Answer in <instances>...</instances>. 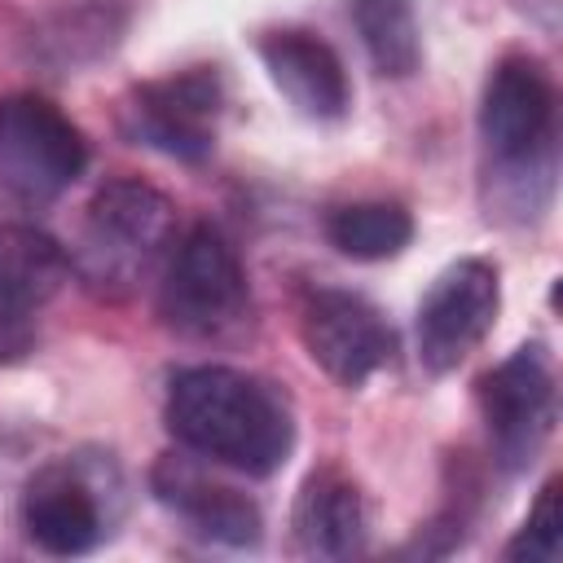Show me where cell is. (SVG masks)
Here are the masks:
<instances>
[{"mask_svg": "<svg viewBox=\"0 0 563 563\" xmlns=\"http://www.w3.org/2000/svg\"><path fill=\"white\" fill-rule=\"evenodd\" d=\"M479 136L501 180L528 189L541 211L554 189V84L528 53H510L493 66L479 101Z\"/></svg>", "mask_w": 563, "mask_h": 563, "instance_id": "7a4b0ae2", "label": "cell"}, {"mask_svg": "<svg viewBox=\"0 0 563 563\" xmlns=\"http://www.w3.org/2000/svg\"><path fill=\"white\" fill-rule=\"evenodd\" d=\"M260 57L282 97L308 119H343L347 110V75L339 53L308 31H268L260 40Z\"/></svg>", "mask_w": 563, "mask_h": 563, "instance_id": "7c38bea8", "label": "cell"}, {"mask_svg": "<svg viewBox=\"0 0 563 563\" xmlns=\"http://www.w3.org/2000/svg\"><path fill=\"white\" fill-rule=\"evenodd\" d=\"M128 22V9L114 0H88L79 9L57 13V22L40 35V53L53 57L57 66H79L119 44V31Z\"/></svg>", "mask_w": 563, "mask_h": 563, "instance_id": "e0dca14e", "label": "cell"}, {"mask_svg": "<svg viewBox=\"0 0 563 563\" xmlns=\"http://www.w3.org/2000/svg\"><path fill=\"white\" fill-rule=\"evenodd\" d=\"M479 405L497 462L506 471H528L554 431V369L545 347L541 343L515 347L479 383Z\"/></svg>", "mask_w": 563, "mask_h": 563, "instance_id": "8992f818", "label": "cell"}, {"mask_svg": "<svg viewBox=\"0 0 563 563\" xmlns=\"http://www.w3.org/2000/svg\"><path fill=\"white\" fill-rule=\"evenodd\" d=\"M150 488H154V497H158L167 510H176L202 541L246 550V545H255L260 532H264L260 506H255L246 493L207 479L189 457H176V453L158 457V466H154V475H150Z\"/></svg>", "mask_w": 563, "mask_h": 563, "instance_id": "8fae6325", "label": "cell"}, {"mask_svg": "<svg viewBox=\"0 0 563 563\" xmlns=\"http://www.w3.org/2000/svg\"><path fill=\"white\" fill-rule=\"evenodd\" d=\"M325 238L347 260H391L413 238V216L396 202H347L325 216Z\"/></svg>", "mask_w": 563, "mask_h": 563, "instance_id": "9a60e30c", "label": "cell"}, {"mask_svg": "<svg viewBox=\"0 0 563 563\" xmlns=\"http://www.w3.org/2000/svg\"><path fill=\"white\" fill-rule=\"evenodd\" d=\"M559 479H545L537 493V506L528 510L523 528L506 545V559H528V563H559L563 554V510H559Z\"/></svg>", "mask_w": 563, "mask_h": 563, "instance_id": "ac0fdd59", "label": "cell"}, {"mask_svg": "<svg viewBox=\"0 0 563 563\" xmlns=\"http://www.w3.org/2000/svg\"><path fill=\"white\" fill-rule=\"evenodd\" d=\"M251 308L246 273L229 238L211 224H194L167 260L158 286V317L189 339H220L242 325Z\"/></svg>", "mask_w": 563, "mask_h": 563, "instance_id": "277c9868", "label": "cell"}, {"mask_svg": "<svg viewBox=\"0 0 563 563\" xmlns=\"http://www.w3.org/2000/svg\"><path fill=\"white\" fill-rule=\"evenodd\" d=\"M224 106V84L211 66L180 70L132 88L123 106V128L136 145L163 150L180 163H198L216 145V114Z\"/></svg>", "mask_w": 563, "mask_h": 563, "instance_id": "ba28073f", "label": "cell"}, {"mask_svg": "<svg viewBox=\"0 0 563 563\" xmlns=\"http://www.w3.org/2000/svg\"><path fill=\"white\" fill-rule=\"evenodd\" d=\"M88 167L84 132L44 97L18 92L0 101V185L26 202H53Z\"/></svg>", "mask_w": 563, "mask_h": 563, "instance_id": "5b68a950", "label": "cell"}, {"mask_svg": "<svg viewBox=\"0 0 563 563\" xmlns=\"http://www.w3.org/2000/svg\"><path fill=\"white\" fill-rule=\"evenodd\" d=\"M110 462L88 457H62L40 466L22 488V528L44 554H88L110 528L101 515V479L110 475Z\"/></svg>", "mask_w": 563, "mask_h": 563, "instance_id": "30bf717a", "label": "cell"}, {"mask_svg": "<svg viewBox=\"0 0 563 563\" xmlns=\"http://www.w3.org/2000/svg\"><path fill=\"white\" fill-rule=\"evenodd\" d=\"M70 277L66 251L31 224H0V321H18L48 303Z\"/></svg>", "mask_w": 563, "mask_h": 563, "instance_id": "5bb4252c", "label": "cell"}, {"mask_svg": "<svg viewBox=\"0 0 563 563\" xmlns=\"http://www.w3.org/2000/svg\"><path fill=\"white\" fill-rule=\"evenodd\" d=\"M352 22L378 75L405 79L418 70L422 40L409 0H352Z\"/></svg>", "mask_w": 563, "mask_h": 563, "instance_id": "2e32d148", "label": "cell"}, {"mask_svg": "<svg viewBox=\"0 0 563 563\" xmlns=\"http://www.w3.org/2000/svg\"><path fill=\"white\" fill-rule=\"evenodd\" d=\"M172 229H176V211L163 189L132 176L106 180L84 211V229L70 264L79 268L88 290L119 299L150 273Z\"/></svg>", "mask_w": 563, "mask_h": 563, "instance_id": "3957f363", "label": "cell"}, {"mask_svg": "<svg viewBox=\"0 0 563 563\" xmlns=\"http://www.w3.org/2000/svg\"><path fill=\"white\" fill-rule=\"evenodd\" d=\"M290 528L303 554L312 559H347L365 545V501L352 475L339 466H317L295 497Z\"/></svg>", "mask_w": 563, "mask_h": 563, "instance_id": "4fadbf2b", "label": "cell"}, {"mask_svg": "<svg viewBox=\"0 0 563 563\" xmlns=\"http://www.w3.org/2000/svg\"><path fill=\"white\" fill-rule=\"evenodd\" d=\"M501 312V282L488 260L449 264L418 303V361L431 374L457 369L493 330Z\"/></svg>", "mask_w": 563, "mask_h": 563, "instance_id": "52a82bcc", "label": "cell"}, {"mask_svg": "<svg viewBox=\"0 0 563 563\" xmlns=\"http://www.w3.org/2000/svg\"><path fill=\"white\" fill-rule=\"evenodd\" d=\"M163 418L189 453L255 479L273 475L295 449V413L282 387L233 365L172 374Z\"/></svg>", "mask_w": 563, "mask_h": 563, "instance_id": "6da1fadb", "label": "cell"}, {"mask_svg": "<svg viewBox=\"0 0 563 563\" xmlns=\"http://www.w3.org/2000/svg\"><path fill=\"white\" fill-rule=\"evenodd\" d=\"M299 339L339 387L369 383L396 352V334L383 321V312L365 295L334 286L308 290L299 308Z\"/></svg>", "mask_w": 563, "mask_h": 563, "instance_id": "9c48e42d", "label": "cell"}]
</instances>
